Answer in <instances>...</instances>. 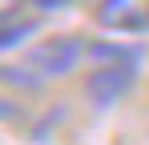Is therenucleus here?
Listing matches in <instances>:
<instances>
[{
  "label": "nucleus",
  "mask_w": 149,
  "mask_h": 145,
  "mask_svg": "<svg viewBox=\"0 0 149 145\" xmlns=\"http://www.w3.org/2000/svg\"><path fill=\"white\" fill-rule=\"evenodd\" d=\"M32 32H36V20H20V16H4V20H0V52L24 48Z\"/></svg>",
  "instance_id": "20e7f679"
},
{
  "label": "nucleus",
  "mask_w": 149,
  "mask_h": 145,
  "mask_svg": "<svg viewBox=\"0 0 149 145\" xmlns=\"http://www.w3.org/2000/svg\"><path fill=\"white\" fill-rule=\"evenodd\" d=\"M137 72H141V56H109V61H101L97 69L89 72L85 97H89L97 109H113V105L125 101L129 89L137 85Z\"/></svg>",
  "instance_id": "f03ea898"
},
{
  "label": "nucleus",
  "mask_w": 149,
  "mask_h": 145,
  "mask_svg": "<svg viewBox=\"0 0 149 145\" xmlns=\"http://www.w3.org/2000/svg\"><path fill=\"white\" fill-rule=\"evenodd\" d=\"M20 4H24V0H0V20H4V16H16Z\"/></svg>",
  "instance_id": "423d86ee"
},
{
  "label": "nucleus",
  "mask_w": 149,
  "mask_h": 145,
  "mask_svg": "<svg viewBox=\"0 0 149 145\" xmlns=\"http://www.w3.org/2000/svg\"><path fill=\"white\" fill-rule=\"evenodd\" d=\"M89 56V45L81 40V36H45V40H36V45L24 52V65L32 72V81L45 89L49 81H61V77H69L73 69H81V61Z\"/></svg>",
  "instance_id": "f257e3e1"
},
{
  "label": "nucleus",
  "mask_w": 149,
  "mask_h": 145,
  "mask_svg": "<svg viewBox=\"0 0 149 145\" xmlns=\"http://www.w3.org/2000/svg\"><path fill=\"white\" fill-rule=\"evenodd\" d=\"M32 8H40V12H61V8H73L77 0H28Z\"/></svg>",
  "instance_id": "39448f33"
},
{
  "label": "nucleus",
  "mask_w": 149,
  "mask_h": 145,
  "mask_svg": "<svg viewBox=\"0 0 149 145\" xmlns=\"http://www.w3.org/2000/svg\"><path fill=\"white\" fill-rule=\"evenodd\" d=\"M93 16L101 28L117 36H137V32H149V0H101Z\"/></svg>",
  "instance_id": "7ed1b4c3"
}]
</instances>
